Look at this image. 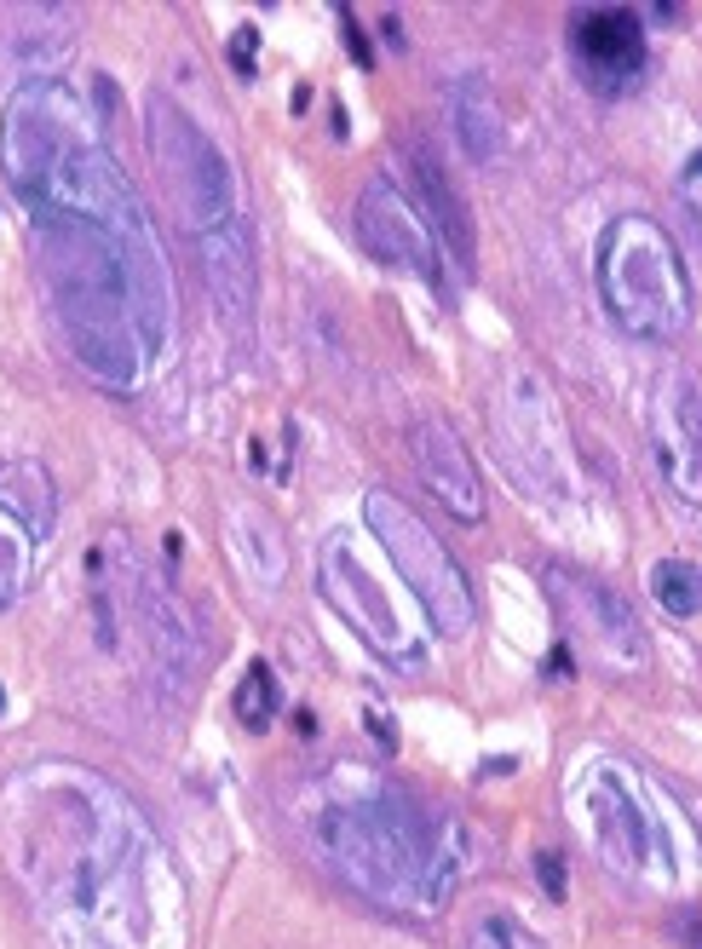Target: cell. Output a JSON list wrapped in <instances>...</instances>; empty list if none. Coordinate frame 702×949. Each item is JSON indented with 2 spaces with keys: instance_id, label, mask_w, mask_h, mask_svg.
Returning a JSON list of instances; mask_svg holds the SVG:
<instances>
[{
  "instance_id": "cb8c5ba5",
  "label": "cell",
  "mask_w": 702,
  "mask_h": 949,
  "mask_svg": "<svg viewBox=\"0 0 702 949\" xmlns=\"http://www.w3.org/2000/svg\"><path fill=\"white\" fill-rule=\"evenodd\" d=\"M679 202H685V225L697 231V219H702V156H691V162L679 167Z\"/></svg>"
},
{
  "instance_id": "8fae6325",
  "label": "cell",
  "mask_w": 702,
  "mask_h": 949,
  "mask_svg": "<svg viewBox=\"0 0 702 949\" xmlns=\"http://www.w3.org/2000/svg\"><path fill=\"white\" fill-rule=\"evenodd\" d=\"M409 449H415V466H421L426 489H432L461 524H478V518H484V478H478L461 432H455L444 415H421L409 426Z\"/></svg>"
},
{
  "instance_id": "e0dca14e",
  "label": "cell",
  "mask_w": 702,
  "mask_h": 949,
  "mask_svg": "<svg viewBox=\"0 0 702 949\" xmlns=\"http://www.w3.org/2000/svg\"><path fill=\"white\" fill-rule=\"evenodd\" d=\"M449 116H455V139L478 167H490L501 156V110H495V93L484 75H461L449 81Z\"/></svg>"
},
{
  "instance_id": "7c38bea8",
  "label": "cell",
  "mask_w": 702,
  "mask_h": 949,
  "mask_svg": "<svg viewBox=\"0 0 702 949\" xmlns=\"http://www.w3.org/2000/svg\"><path fill=\"white\" fill-rule=\"evenodd\" d=\"M656 472L662 484L679 495V507L702 501V403H697V380L679 374L668 397H656Z\"/></svg>"
},
{
  "instance_id": "30bf717a",
  "label": "cell",
  "mask_w": 702,
  "mask_h": 949,
  "mask_svg": "<svg viewBox=\"0 0 702 949\" xmlns=\"http://www.w3.org/2000/svg\"><path fill=\"white\" fill-rule=\"evenodd\" d=\"M570 58L587 93L622 98L645 75V29L628 6H582L570 18Z\"/></svg>"
},
{
  "instance_id": "484cf974",
  "label": "cell",
  "mask_w": 702,
  "mask_h": 949,
  "mask_svg": "<svg viewBox=\"0 0 702 949\" xmlns=\"http://www.w3.org/2000/svg\"><path fill=\"white\" fill-rule=\"evenodd\" d=\"M536 875H541V892L559 903V898H564V857H559V852H541V857H536Z\"/></svg>"
},
{
  "instance_id": "ffe728a7",
  "label": "cell",
  "mask_w": 702,
  "mask_h": 949,
  "mask_svg": "<svg viewBox=\"0 0 702 949\" xmlns=\"http://www.w3.org/2000/svg\"><path fill=\"white\" fill-rule=\"evenodd\" d=\"M651 599L674 616V622H691L697 616V570L685 558H662L651 570Z\"/></svg>"
},
{
  "instance_id": "4316f807",
  "label": "cell",
  "mask_w": 702,
  "mask_h": 949,
  "mask_svg": "<svg viewBox=\"0 0 702 949\" xmlns=\"http://www.w3.org/2000/svg\"><path fill=\"white\" fill-rule=\"evenodd\" d=\"M340 29H346V41H351V58H357V64H363V70H369V64H375V58H369V47H363V29L351 24V12H340Z\"/></svg>"
},
{
  "instance_id": "9a60e30c",
  "label": "cell",
  "mask_w": 702,
  "mask_h": 949,
  "mask_svg": "<svg viewBox=\"0 0 702 949\" xmlns=\"http://www.w3.org/2000/svg\"><path fill=\"white\" fill-rule=\"evenodd\" d=\"M70 47H75V12H64V6H18L12 29H0V64L29 75V81H52L64 70Z\"/></svg>"
},
{
  "instance_id": "2e32d148",
  "label": "cell",
  "mask_w": 702,
  "mask_h": 949,
  "mask_svg": "<svg viewBox=\"0 0 702 949\" xmlns=\"http://www.w3.org/2000/svg\"><path fill=\"white\" fill-rule=\"evenodd\" d=\"M409 167H415V190H421V219L432 225V236H444L449 242V259L461 265V271H472L478 265V242H472V219H467V202L455 196V185H449L444 162L432 156V150H409Z\"/></svg>"
},
{
  "instance_id": "277c9868",
  "label": "cell",
  "mask_w": 702,
  "mask_h": 949,
  "mask_svg": "<svg viewBox=\"0 0 702 949\" xmlns=\"http://www.w3.org/2000/svg\"><path fill=\"white\" fill-rule=\"evenodd\" d=\"M363 518H369L375 541L386 547V558L398 564V576L409 581L415 604L432 616V627L449 633V639H455V633H467V627L478 622V593H472L461 558L449 553L444 541L426 530V524L403 507L392 489H369V495H363Z\"/></svg>"
},
{
  "instance_id": "9c48e42d",
  "label": "cell",
  "mask_w": 702,
  "mask_h": 949,
  "mask_svg": "<svg viewBox=\"0 0 702 949\" xmlns=\"http://www.w3.org/2000/svg\"><path fill=\"white\" fill-rule=\"evenodd\" d=\"M495 432H501V449H507V466L518 478H530L541 495H564V432L559 415L547 403V386L536 374H513L507 392H501V409H495Z\"/></svg>"
},
{
  "instance_id": "6da1fadb",
  "label": "cell",
  "mask_w": 702,
  "mask_h": 949,
  "mask_svg": "<svg viewBox=\"0 0 702 949\" xmlns=\"http://www.w3.org/2000/svg\"><path fill=\"white\" fill-rule=\"evenodd\" d=\"M41 271L75 346V363L104 386H133L139 374V328L127 305V259L121 242L98 219L75 213H35Z\"/></svg>"
},
{
  "instance_id": "603a6c76",
  "label": "cell",
  "mask_w": 702,
  "mask_h": 949,
  "mask_svg": "<svg viewBox=\"0 0 702 949\" xmlns=\"http://www.w3.org/2000/svg\"><path fill=\"white\" fill-rule=\"evenodd\" d=\"M467 949H530V938L518 932L513 915H501V909H490L484 921L467 932Z\"/></svg>"
},
{
  "instance_id": "d6986e66",
  "label": "cell",
  "mask_w": 702,
  "mask_h": 949,
  "mask_svg": "<svg viewBox=\"0 0 702 949\" xmlns=\"http://www.w3.org/2000/svg\"><path fill=\"white\" fill-rule=\"evenodd\" d=\"M231 553H236V564L254 576V553H265V564H271V576H282V535H277V524H271V512H259V507H231Z\"/></svg>"
},
{
  "instance_id": "3957f363",
  "label": "cell",
  "mask_w": 702,
  "mask_h": 949,
  "mask_svg": "<svg viewBox=\"0 0 702 949\" xmlns=\"http://www.w3.org/2000/svg\"><path fill=\"white\" fill-rule=\"evenodd\" d=\"M599 294L616 328H628L633 340H674L691 323L697 282L691 259L651 213H616L599 236Z\"/></svg>"
},
{
  "instance_id": "5b68a950",
  "label": "cell",
  "mask_w": 702,
  "mask_h": 949,
  "mask_svg": "<svg viewBox=\"0 0 702 949\" xmlns=\"http://www.w3.org/2000/svg\"><path fill=\"white\" fill-rule=\"evenodd\" d=\"M150 162L162 167V185L173 196V208L185 213V225L196 236L219 231V225H231L236 219V179L225 156H219V144L196 127V121L173 104V98L150 93Z\"/></svg>"
},
{
  "instance_id": "44dd1931",
  "label": "cell",
  "mask_w": 702,
  "mask_h": 949,
  "mask_svg": "<svg viewBox=\"0 0 702 949\" xmlns=\"http://www.w3.org/2000/svg\"><path fill=\"white\" fill-rule=\"evenodd\" d=\"M271 714H277V679H271V668H265V662H254V668H248V679L236 685V719H242L248 731H265V725H271Z\"/></svg>"
},
{
  "instance_id": "8992f818",
  "label": "cell",
  "mask_w": 702,
  "mask_h": 949,
  "mask_svg": "<svg viewBox=\"0 0 702 949\" xmlns=\"http://www.w3.org/2000/svg\"><path fill=\"white\" fill-rule=\"evenodd\" d=\"M317 576H323V599L346 616V627H357V639H363L369 650H380V656H386V662H398V668H415V662H421V639H415V627L403 622V610L386 599V587L363 570L357 547H351L340 530L323 541V553H317Z\"/></svg>"
},
{
  "instance_id": "ac0fdd59",
  "label": "cell",
  "mask_w": 702,
  "mask_h": 949,
  "mask_svg": "<svg viewBox=\"0 0 702 949\" xmlns=\"http://www.w3.org/2000/svg\"><path fill=\"white\" fill-rule=\"evenodd\" d=\"M0 512L29 530V541L52 535V518H58V489H52V472L41 461H0Z\"/></svg>"
},
{
  "instance_id": "d4e9b609",
  "label": "cell",
  "mask_w": 702,
  "mask_h": 949,
  "mask_svg": "<svg viewBox=\"0 0 702 949\" xmlns=\"http://www.w3.org/2000/svg\"><path fill=\"white\" fill-rule=\"evenodd\" d=\"M254 52H259V29H236L231 35V70L248 81L254 75Z\"/></svg>"
},
{
  "instance_id": "83f0119b",
  "label": "cell",
  "mask_w": 702,
  "mask_h": 949,
  "mask_svg": "<svg viewBox=\"0 0 702 949\" xmlns=\"http://www.w3.org/2000/svg\"><path fill=\"white\" fill-rule=\"evenodd\" d=\"M570 673H576V656H570V650H553V656H547V679H570Z\"/></svg>"
},
{
  "instance_id": "5bb4252c",
  "label": "cell",
  "mask_w": 702,
  "mask_h": 949,
  "mask_svg": "<svg viewBox=\"0 0 702 949\" xmlns=\"http://www.w3.org/2000/svg\"><path fill=\"white\" fill-rule=\"evenodd\" d=\"M587 811H593V840L605 852L610 869L622 875H639L645 869V852H651V823L633 800V788L622 771H599V783L587 794Z\"/></svg>"
},
{
  "instance_id": "4fadbf2b",
  "label": "cell",
  "mask_w": 702,
  "mask_h": 949,
  "mask_svg": "<svg viewBox=\"0 0 702 949\" xmlns=\"http://www.w3.org/2000/svg\"><path fill=\"white\" fill-rule=\"evenodd\" d=\"M202 277H208L219 328L231 334V346H254V254L242 219L219 225L202 236Z\"/></svg>"
},
{
  "instance_id": "7402d4cb",
  "label": "cell",
  "mask_w": 702,
  "mask_h": 949,
  "mask_svg": "<svg viewBox=\"0 0 702 949\" xmlns=\"http://www.w3.org/2000/svg\"><path fill=\"white\" fill-rule=\"evenodd\" d=\"M18 535H24V530H18L12 518H0V604L24 587V570H29V553H24V541H18Z\"/></svg>"
},
{
  "instance_id": "52a82bcc",
  "label": "cell",
  "mask_w": 702,
  "mask_h": 949,
  "mask_svg": "<svg viewBox=\"0 0 702 949\" xmlns=\"http://www.w3.org/2000/svg\"><path fill=\"white\" fill-rule=\"evenodd\" d=\"M547 593H553V604H559L564 627L582 639L605 668L616 673H639L645 668V656H651V639H645V627H639V616H633V604L616 593V587H605V581L582 576V570H564V564H553L547 570Z\"/></svg>"
},
{
  "instance_id": "7a4b0ae2",
  "label": "cell",
  "mask_w": 702,
  "mask_h": 949,
  "mask_svg": "<svg viewBox=\"0 0 702 949\" xmlns=\"http://www.w3.org/2000/svg\"><path fill=\"white\" fill-rule=\"evenodd\" d=\"M311 840L328 857V869L351 880L375 903H421L426 857H432V829L421 806L398 788H357V794H328V806L311 817Z\"/></svg>"
},
{
  "instance_id": "ba28073f",
  "label": "cell",
  "mask_w": 702,
  "mask_h": 949,
  "mask_svg": "<svg viewBox=\"0 0 702 949\" xmlns=\"http://www.w3.org/2000/svg\"><path fill=\"white\" fill-rule=\"evenodd\" d=\"M357 236H363V248L375 259L415 271L432 294H449L438 236H432V225L421 219V208H409V196H403L392 179H369V185H363V196H357Z\"/></svg>"
}]
</instances>
